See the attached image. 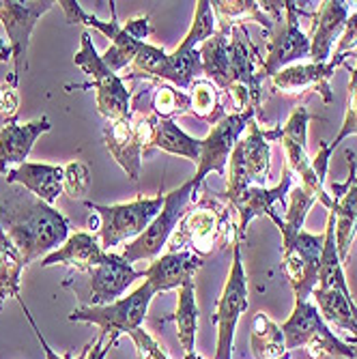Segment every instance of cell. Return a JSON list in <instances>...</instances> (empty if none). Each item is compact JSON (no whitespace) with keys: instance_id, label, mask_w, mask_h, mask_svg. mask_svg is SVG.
Listing matches in <instances>:
<instances>
[{"instance_id":"f35d334b","label":"cell","mask_w":357,"mask_h":359,"mask_svg":"<svg viewBox=\"0 0 357 359\" xmlns=\"http://www.w3.org/2000/svg\"><path fill=\"white\" fill-rule=\"evenodd\" d=\"M127 336L134 340L136 357H138V359H168L166 353L161 351V346L157 344V340H155L149 332H144L142 327H138V330H134V332H129Z\"/></svg>"},{"instance_id":"8992f818","label":"cell","mask_w":357,"mask_h":359,"mask_svg":"<svg viewBox=\"0 0 357 359\" xmlns=\"http://www.w3.org/2000/svg\"><path fill=\"white\" fill-rule=\"evenodd\" d=\"M157 121L159 118L155 114L144 116L142 112L134 110L125 118L106 121L104 125V144L132 181L140 179L142 157L153 151L151 144Z\"/></svg>"},{"instance_id":"d4e9b609","label":"cell","mask_w":357,"mask_h":359,"mask_svg":"<svg viewBox=\"0 0 357 359\" xmlns=\"http://www.w3.org/2000/svg\"><path fill=\"white\" fill-rule=\"evenodd\" d=\"M62 179H65V168L52 164H35V161H24V164L7 172V183L22 185L24 189L35 194L39 201L48 203L50 207L62 194Z\"/></svg>"},{"instance_id":"60d3db41","label":"cell","mask_w":357,"mask_h":359,"mask_svg":"<svg viewBox=\"0 0 357 359\" xmlns=\"http://www.w3.org/2000/svg\"><path fill=\"white\" fill-rule=\"evenodd\" d=\"M123 28L127 30V35H132L136 41L144 43V39L151 35V18L149 15H138L134 20H129Z\"/></svg>"},{"instance_id":"f6af8a7d","label":"cell","mask_w":357,"mask_h":359,"mask_svg":"<svg viewBox=\"0 0 357 359\" xmlns=\"http://www.w3.org/2000/svg\"><path fill=\"white\" fill-rule=\"evenodd\" d=\"M185 359H203V357L196 355V353H189V355H185Z\"/></svg>"},{"instance_id":"5b68a950","label":"cell","mask_w":357,"mask_h":359,"mask_svg":"<svg viewBox=\"0 0 357 359\" xmlns=\"http://www.w3.org/2000/svg\"><path fill=\"white\" fill-rule=\"evenodd\" d=\"M286 351L304 348L312 359L346 357L355 359V346L340 340L323 320L318 308L310 302H295L288 320L282 325Z\"/></svg>"},{"instance_id":"2e32d148","label":"cell","mask_w":357,"mask_h":359,"mask_svg":"<svg viewBox=\"0 0 357 359\" xmlns=\"http://www.w3.org/2000/svg\"><path fill=\"white\" fill-rule=\"evenodd\" d=\"M302 3L295 0H284V22L282 18L276 22H282V28L271 35L267 58L263 60V76L274 78L278 72H282L288 65H295V60H302L310 56V39L306 32L299 28V15H310Z\"/></svg>"},{"instance_id":"ffe728a7","label":"cell","mask_w":357,"mask_h":359,"mask_svg":"<svg viewBox=\"0 0 357 359\" xmlns=\"http://www.w3.org/2000/svg\"><path fill=\"white\" fill-rule=\"evenodd\" d=\"M336 67L332 62L325 65H314V62H295L288 65L282 72H278L271 78V86L288 97H297L304 93H318L321 100L325 104L334 102V93L330 86V80L334 76Z\"/></svg>"},{"instance_id":"1f68e13d","label":"cell","mask_w":357,"mask_h":359,"mask_svg":"<svg viewBox=\"0 0 357 359\" xmlns=\"http://www.w3.org/2000/svg\"><path fill=\"white\" fill-rule=\"evenodd\" d=\"M189 114L198 116L211 125L220 123L226 112H224V104H222V93L220 88L207 80V78H198L194 80V84L189 86Z\"/></svg>"},{"instance_id":"7a4b0ae2","label":"cell","mask_w":357,"mask_h":359,"mask_svg":"<svg viewBox=\"0 0 357 359\" xmlns=\"http://www.w3.org/2000/svg\"><path fill=\"white\" fill-rule=\"evenodd\" d=\"M205 196L194 201L181 222L177 224L175 233L168 239V252H189L201 258L209 256L217 241L237 239V226L231 222L233 207L222 203V198L213 196L209 187H205Z\"/></svg>"},{"instance_id":"e0dca14e","label":"cell","mask_w":357,"mask_h":359,"mask_svg":"<svg viewBox=\"0 0 357 359\" xmlns=\"http://www.w3.org/2000/svg\"><path fill=\"white\" fill-rule=\"evenodd\" d=\"M349 157V179L344 183H332L330 185V196L334 201V207L330 209L334 213V222H336V248H338V256L344 260L353 248L355 235H357V164H355V153L349 149L346 151Z\"/></svg>"},{"instance_id":"4316f807","label":"cell","mask_w":357,"mask_h":359,"mask_svg":"<svg viewBox=\"0 0 357 359\" xmlns=\"http://www.w3.org/2000/svg\"><path fill=\"white\" fill-rule=\"evenodd\" d=\"M136 78H147V80H166L175 86V72L170 54H166L161 48L142 43L140 52L136 54L134 62L129 65V74H125L121 80H136Z\"/></svg>"},{"instance_id":"6da1fadb","label":"cell","mask_w":357,"mask_h":359,"mask_svg":"<svg viewBox=\"0 0 357 359\" xmlns=\"http://www.w3.org/2000/svg\"><path fill=\"white\" fill-rule=\"evenodd\" d=\"M0 226L22 254L24 265L52 254L69 239V219L28 189H9L0 205Z\"/></svg>"},{"instance_id":"4fadbf2b","label":"cell","mask_w":357,"mask_h":359,"mask_svg":"<svg viewBox=\"0 0 357 359\" xmlns=\"http://www.w3.org/2000/svg\"><path fill=\"white\" fill-rule=\"evenodd\" d=\"M56 3L52 0H35V3H18V0H0V22H3L7 37H9V48L13 56V74L5 82L11 88H18L20 76L28 69V43L32 28H35L37 20L48 13Z\"/></svg>"},{"instance_id":"f546056e","label":"cell","mask_w":357,"mask_h":359,"mask_svg":"<svg viewBox=\"0 0 357 359\" xmlns=\"http://www.w3.org/2000/svg\"><path fill=\"white\" fill-rule=\"evenodd\" d=\"M24 267L22 254L0 226V308L9 297L20 299V278Z\"/></svg>"},{"instance_id":"b9f144b4","label":"cell","mask_w":357,"mask_h":359,"mask_svg":"<svg viewBox=\"0 0 357 359\" xmlns=\"http://www.w3.org/2000/svg\"><path fill=\"white\" fill-rule=\"evenodd\" d=\"M15 112H18V95H15V88L11 86H0V114H3L7 121L15 118Z\"/></svg>"},{"instance_id":"d590c367","label":"cell","mask_w":357,"mask_h":359,"mask_svg":"<svg viewBox=\"0 0 357 359\" xmlns=\"http://www.w3.org/2000/svg\"><path fill=\"white\" fill-rule=\"evenodd\" d=\"M90 183V172L86 164L82 161H72L65 166V179H62V189L67 191L72 201H82V196L86 194Z\"/></svg>"},{"instance_id":"7402d4cb","label":"cell","mask_w":357,"mask_h":359,"mask_svg":"<svg viewBox=\"0 0 357 359\" xmlns=\"http://www.w3.org/2000/svg\"><path fill=\"white\" fill-rule=\"evenodd\" d=\"M203 267V258L189 252H166L155 258L142 271L144 282H149L157 292H166L173 288H181L185 284H194V273Z\"/></svg>"},{"instance_id":"9c48e42d","label":"cell","mask_w":357,"mask_h":359,"mask_svg":"<svg viewBox=\"0 0 357 359\" xmlns=\"http://www.w3.org/2000/svg\"><path fill=\"white\" fill-rule=\"evenodd\" d=\"M90 211H97L102 217V226L97 231V237L102 239V248L110 250L132 237H140L149 224L157 217V213L164 207V194L155 198H144L138 196L132 203L123 205H97V203H84Z\"/></svg>"},{"instance_id":"44dd1931","label":"cell","mask_w":357,"mask_h":359,"mask_svg":"<svg viewBox=\"0 0 357 359\" xmlns=\"http://www.w3.org/2000/svg\"><path fill=\"white\" fill-rule=\"evenodd\" d=\"M90 276V299L93 306H108L123 297V292L142 278V271H136L121 254H110L106 263L97 265L88 271Z\"/></svg>"},{"instance_id":"484cf974","label":"cell","mask_w":357,"mask_h":359,"mask_svg":"<svg viewBox=\"0 0 357 359\" xmlns=\"http://www.w3.org/2000/svg\"><path fill=\"white\" fill-rule=\"evenodd\" d=\"M217 30L224 35H231V30L237 26H243V22L254 20L256 24H261L267 35H274V20L267 18L261 9V3L256 0H215L211 3Z\"/></svg>"},{"instance_id":"8fae6325","label":"cell","mask_w":357,"mask_h":359,"mask_svg":"<svg viewBox=\"0 0 357 359\" xmlns=\"http://www.w3.org/2000/svg\"><path fill=\"white\" fill-rule=\"evenodd\" d=\"M74 62L78 67L93 78L95 82V102H97V110H100L102 116H106V121H114V118H125L132 112L129 108V90L125 86V82L112 74L102 56L97 54L93 39H90V32H82V39H80V52L74 56Z\"/></svg>"},{"instance_id":"cb8c5ba5","label":"cell","mask_w":357,"mask_h":359,"mask_svg":"<svg viewBox=\"0 0 357 359\" xmlns=\"http://www.w3.org/2000/svg\"><path fill=\"white\" fill-rule=\"evenodd\" d=\"M108 256H110V252H106L100 245L97 235L80 231V233H74L58 250L48 254L41 260V267L69 265V267H76L78 271H90L93 267L106 263Z\"/></svg>"},{"instance_id":"30bf717a","label":"cell","mask_w":357,"mask_h":359,"mask_svg":"<svg viewBox=\"0 0 357 359\" xmlns=\"http://www.w3.org/2000/svg\"><path fill=\"white\" fill-rule=\"evenodd\" d=\"M155 297V290L149 282L140 284L134 292H129L127 297L116 299L114 304L108 306H80L76 310H72V314L67 316L69 320H78V323H93L97 325L104 336H112L119 338L121 334H129L138 330L149 306Z\"/></svg>"},{"instance_id":"bcb514c9","label":"cell","mask_w":357,"mask_h":359,"mask_svg":"<svg viewBox=\"0 0 357 359\" xmlns=\"http://www.w3.org/2000/svg\"><path fill=\"white\" fill-rule=\"evenodd\" d=\"M355 359H357V346H355Z\"/></svg>"},{"instance_id":"d6986e66","label":"cell","mask_w":357,"mask_h":359,"mask_svg":"<svg viewBox=\"0 0 357 359\" xmlns=\"http://www.w3.org/2000/svg\"><path fill=\"white\" fill-rule=\"evenodd\" d=\"M351 15L349 3L342 0H325L318 3L316 11L312 13V28H310V62L325 65L332 58L334 41L340 39L346 20Z\"/></svg>"},{"instance_id":"e575fe53","label":"cell","mask_w":357,"mask_h":359,"mask_svg":"<svg viewBox=\"0 0 357 359\" xmlns=\"http://www.w3.org/2000/svg\"><path fill=\"white\" fill-rule=\"evenodd\" d=\"M153 114L161 121H175V116L189 114V93L173 84H159L153 95Z\"/></svg>"},{"instance_id":"83f0119b","label":"cell","mask_w":357,"mask_h":359,"mask_svg":"<svg viewBox=\"0 0 357 359\" xmlns=\"http://www.w3.org/2000/svg\"><path fill=\"white\" fill-rule=\"evenodd\" d=\"M250 344L256 359H286L288 355L282 327L276 325L265 312H258L252 320Z\"/></svg>"},{"instance_id":"ac0fdd59","label":"cell","mask_w":357,"mask_h":359,"mask_svg":"<svg viewBox=\"0 0 357 359\" xmlns=\"http://www.w3.org/2000/svg\"><path fill=\"white\" fill-rule=\"evenodd\" d=\"M290 183H293V175L290 170L282 168V181L276 185V187H258V185H252L248 187L235 203H231L233 211L239 215V224H237V239H241V235L245 233L248 224L254 219V217H269L278 228L282 226V215L276 211V205H284L286 196L290 191Z\"/></svg>"},{"instance_id":"d6a6232c","label":"cell","mask_w":357,"mask_h":359,"mask_svg":"<svg viewBox=\"0 0 357 359\" xmlns=\"http://www.w3.org/2000/svg\"><path fill=\"white\" fill-rule=\"evenodd\" d=\"M316 203L314 196L297 185L288 191V207L282 215V226H280V233H282V245L288 243L290 239H295L302 231H304V222H306V215L310 211V207Z\"/></svg>"},{"instance_id":"ba28073f","label":"cell","mask_w":357,"mask_h":359,"mask_svg":"<svg viewBox=\"0 0 357 359\" xmlns=\"http://www.w3.org/2000/svg\"><path fill=\"white\" fill-rule=\"evenodd\" d=\"M308 123H310L308 110L304 106H297L290 112L288 121L282 125L280 142L286 155V168L290 170V175L299 179V185L314 196L316 203L332 209L334 201L325 189V172L314 170V161L308 155V144H306Z\"/></svg>"},{"instance_id":"74e56055","label":"cell","mask_w":357,"mask_h":359,"mask_svg":"<svg viewBox=\"0 0 357 359\" xmlns=\"http://www.w3.org/2000/svg\"><path fill=\"white\" fill-rule=\"evenodd\" d=\"M351 134H357V69L351 67V82H349V102H346V114H344V123L340 134L334 138L332 149H336L344 138H349Z\"/></svg>"},{"instance_id":"4dcf8cb0","label":"cell","mask_w":357,"mask_h":359,"mask_svg":"<svg viewBox=\"0 0 357 359\" xmlns=\"http://www.w3.org/2000/svg\"><path fill=\"white\" fill-rule=\"evenodd\" d=\"M175 325H177L179 342L185 348V355L194 353V344H196V330H198V306H196V288H194V284H185L179 288Z\"/></svg>"},{"instance_id":"ee69618b","label":"cell","mask_w":357,"mask_h":359,"mask_svg":"<svg viewBox=\"0 0 357 359\" xmlns=\"http://www.w3.org/2000/svg\"><path fill=\"white\" fill-rule=\"evenodd\" d=\"M7 54H11V48H5L3 41H0V60H7Z\"/></svg>"},{"instance_id":"f1b7e54d","label":"cell","mask_w":357,"mask_h":359,"mask_svg":"<svg viewBox=\"0 0 357 359\" xmlns=\"http://www.w3.org/2000/svg\"><path fill=\"white\" fill-rule=\"evenodd\" d=\"M151 149H161L170 155H181L194 161V164H198L201 159V140L185 134L175 121H157Z\"/></svg>"},{"instance_id":"603a6c76","label":"cell","mask_w":357,"mask_h":359,"mask_svg":"<svg viewBox=\"0 0 357 359\" xmlns=\"http://www.w3.org/2000/svg\"><path fill=\"white\" fill-rule=\"evenodd\" d=\"M50 121L46 116L30 121V123H18L15 118L7 121L5 127L0 129V175H7L11 166L24 164L32 144L46 132H50Z\"/></svg>"},{"instance_id":"52a82bcc","label":"cell","mask_w":357,"mask_h":359,"mask_svg":"<svg viewBox=\"0 0 357 359\" xmlns=\"http://www.w3.org/2000/svg\"><path fill=\"white\" fill-rule=\"evenodd\" d=\"M198 187L194 185V181H185L183 185H179L177 189L164 194V207L157 213V217L149 224L147 231L129 243L121 258L125 263H138V260H155L161 250L168 245L170 235L175 233L177 224L181 222V217L185 215V211L189 209V205L196 201Z\"/></svg>"},{"instance_id":"8d00e7d4","label":"cell","mask_w":357,"mask_h":359,"mask_svg":"<svg viewBox=\"0 0 357 359\" xmlns=\"http://www.w3.org/2000/svg\"><path fill=\"white\" fill-rule=\"evenodd\" d=\"M353 50H357V9L349 15L346 26H344L342 35H340V39H338V46H336L334 52H332L330 62L338 69L340 65L346 62V58L351 56Z\"/></svg>"},{"instance_id":"3957f363","label":"cell","mask_w":357,"mask_h":359,"mask_svg":"<svg viewBox=\"0 0 357 359\" xmlns=\"http://www.w3.org/2000/svg\"><path fill=\"white\" fill-rule=\"evenodd\" d=\"M248 132L237 140L231 153V172H226V203H235L239 196L252 187H265L271 168V142L280 140L282 127L261 129L254 118L248 123Z\"/></svg>"},{"instance_id":"ab89813d","label":"cell","mask_w":357,"mask_h":359,"mask_svg":"<svg viewBox=\"0 0 357 359\" xmlns=\"http://www.w3.org/2000/svg\"><path fill=\"white\" fill-rule=\"evenodd\" d=\"M20 302V306H22V310H24V314H26V318H28V323H30V327H32V332H35V336H37V340H39V344H41V348H43V353H46V359H86L88 357V353H90V348H93V342H88L84 348H82V353L76 357L74 353H67V355H56L50 346H48V342H46V338L41 336V332H39V327H37V323H35V318L30 316V312H28V308L24 306V302H22V297L18 299Z\"/></svg>"},{"instance_id":"7bdbcfd3","label":"cell","mask_w":357,"mask_h":359,"mask_svg":"<svg viewBox=\"0 0 357 359\" xmlns=\"http://www.w3.org/2000/svg\"><path fill=\"white\" fill-rule=\"evenodd\" d=\"M116 340L119 338H112V336H104V334H100V338H97L95 342H93V348H90V353H88V357L86 359H106V355L110 353V348L116 344Z\"/></svg>"},{"instance_id":"277c9868","label":"cell","mask_w":357,"mask_h":359,"mask_svg":"<svg viewBox=\"0 0 357 359\" xmlns=\"http://www.w3.org/2000/svg\"><path fill=\"white\" fill-rule=\"evenodd\" d=\"M226 56H229V67H226V84L222 90L231 97L235 112H256L263 102L261 82L265 80V76L256 69V60L261 58H258V50L248 37L245 26H237L231 30Z\"/></svg>"},{"instance_id":"5bb4252c","label":"cell","mask_w":357,"mask_h":359,"mask_svg":"<svg viewBox=\"0 0 357 359\" xmlns=\"http://www.w3.org/2000/svg\"><path fill=\"white\" fill-rule=\"evenodd\" d=\"M254 110L248 112H233L226 114L220 123L211 127L205 140H201V159H198V170L191 177L194 185L198 189L203 187V181L209 172H217L226 177V161L231 159V153L241 138L243 129L254 118Z\"/></svg>"},{"instance_id":"9a60e30c","label":"cell","mask_w":357,"mask_h":359,"mask_svg":"<svg viewBox=\"0 0 357 359\" xmlns=\"http://www.w3.org/2000/svg\"><path fill=\"white\" fill-rule=\"evenodd\" d=\"M323 243H325V235H310L302 231L295 239L282 245V263L293 286L295 302H310L312 297V290L318 282Z\"/></svg>"},{"instance_id":"836d02e7","label":"cell","mask_w":357,"mask_h":359,"mask_svg":"<svg viewBox=\"0 0 357 359\" xmlns=\"http://www.w3.org/2000/svg\"><path fill=\"white\" fill-rule=\"evenodd\" d=\"M215 15H213V9H211V3L209 0H198L196 3V13H194V22L187 30L185 39L181 41V46L177 50L181 52H194L198 46H203L207 39H211L215 35Z\"/></svg>"},{"instance_id":"7c38bea8","label":"cell","mask_w":357,"mask_h":359,"mask_svg":"<svg viewBox=\"0 0 357 359\" xmlns=\"http://www.w3.org/2000/svg\"><path fill=\"white\" fill-rule=\"evenodd\" d=\"M248 282L241 263V243L233 241V267L229 280L224 284L222 297L217 299V310L211 314V320L217 325V348L213 359H233L235 346V327L241 314L248 310Z\"/></svg>"}]
</instances>
